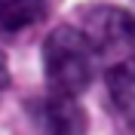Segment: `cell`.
<instances>
[{
    "instance_id": "obj_1",
    "label": "cell",
    "mask_w": 135,
    "mask_h": 135,
    "mask_svg": "<svg viewBox=\"0 0 135 135\" xmlns=\"http://www.w3.org/2000/svg\"><path fill=\"white\" fill-rule=\"evenodd\" d=\"M40 59H43V74H46L49 92L77 98L80 92L92 86L98 52L80 28L71 25L52 28L49 37L43 40Z\"/></svg>"
},
{
    "instance_id": "obj_2",
    "label": "cell",
    "mask_w": 135,
    "mask_h": 135,
    "mask_svg": "<svg viewBox=\"0 0 135 135\" xmlns=\"http://www.w3.org/2000/svg\"><path fill=\"white\" fill-rule=\"evenodd\" d=\"M86 40L95 46L98 55L114 52H132L135 49V16L123 6H92L83 12Z\"/></svg>"
},
{
    "instance_id": "obj_3",
    "label": "cell",
    "mask_w": 135,
    "mask_h": 135,
    "mask_svg": "<svg viewBox=\"0 0 135 135\" xmlns=\"http://www.w3.org/2000/svg\"><path fill=\"white\" fill-rule=\"evenodd\" d=\"M34 126L43 135H86L89 132V120L86 110L80 108L77 98L49 92L46 98H37L28 104Z\"/></svg>"
},
{
    "instance_id": "obj_4",
    "label": "cell",
    "mask_w": 135,
    "mask_h": 135,
    "mask_svg": "<svg viewBox=\"0 0 135 135\" xmlns=\"http://www.w3.org/2000/svg\"><path fill=\"white\" fill-rule=\"evenodd\" d=\"M104 83H108V92H110V101H114L117 114L135 129V55L108 68Z\"/></svg>"
},
{
    "instance_id": "obj_5",
    "label": "cell",
    "mask_w": 135,
    "mask_h": 135,
    "mask_svg": "<svg viewBox=\"0 0 135 135\" xmlns=\"http://www.w3.org/2000/svg\"><path fill=\"white\" fill-rule=\"evenodd\" d=\"M46 16V0H0V34H16Z\"/></svg>"
},
{
    "instance_id": "obj_6",
    "label": "cell",
    "mask_w": 135,
    "mask_h": 135,
    "mask_svg": "<svg viewBox=\"0 0 135 135\" xmlns=\"http://www.w3.org/2000/svg\"><path fill=\"white\" fill-rule=\"evenodd\" d=\"M9 86V68H6V59L0 55V92Z\"/></svg>"
}]
</instances>
